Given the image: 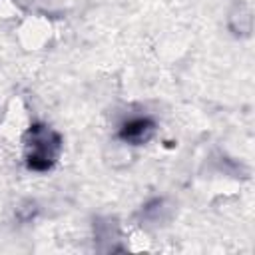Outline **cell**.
Segmentation results:
<instances>
[{
    "label": "cell",
    "mask_w": 255,
    "mask_h": 255,
    "mask_svg": "<svg viewBox=\"0 0 255 255\" xmlns=\"http://www.w3.org/2000/svg\"><path fill=\"white\" fill-rule=\"evenodd\" d=\"M153 131V124L149 120H133V122H128L124 128H122V139L126 141H131V143H143Z\"/></svg>",
    "instance_id": "obj_1"
}]
</instances>
